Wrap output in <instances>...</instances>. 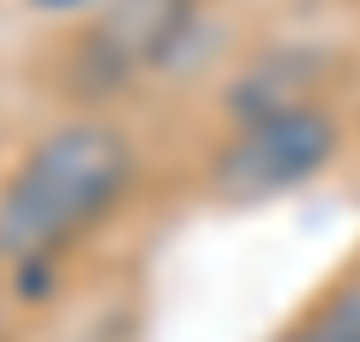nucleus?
<instances>
[{
	"instance_id": "nucleus-1",
	"label": "nucleus",
	"mask_w": 360,
	"mask_h": 342,
	"mask_svg": "<svg viewBox=\"0 0 360 342\" xmlns=\"http://www.w3.org/2000/svg\"><path fill=\"white\" fill-rule=\"evenodd\" d=\"M144 151L115 108H66L0 168V282L42 294L139 198Z\"/></svg>"
},
{
	"instance_id": "nucleus-2",
	"label": "nucleus",
	"mask_w": 360,
	"mask_h": 342,
	"mask_svg": "<svg viewBox=\"0 0 360 342\" xmlns=\"http://www.w3.org/2000/svg\"><path fill=\"white\" fill-rule=\"evenodd\" d=\"M348 156V114L330 102V90L264 108L229 114L198 163V192L229 210L276 204L288 192H307Z\"/></svg>"
},
{
	"instance_id": "nucleus-3",
	"label": "nucleus",
	"mask_w": 360,
	"mask_h": 342,
	"mask_svg": "<svg viewBox=\"0 0 360 342\" xmlns=\"http://www.w3.org/2000/svg\"><path fill=\"white\" fill-rule=\"evenodd\" d=\"M198 30V0H96L60 42V90L66 108H115L139 84H150L162 66Z\"/></svg>"
},
{
	"instance_id": "nucleus-4",
	"label": "nucleus",
	"mask_w": 360,
	"mask_h": 342,
	"mask_svg": "<svg viewBox=\"0 0 360 342\" xmlns=\"http://www.w3.org/2000/svg\"><path fill=\"white\" fill-rule=\"evenodd\" d=\"M270 342H360V253L342 258Z\"/></svg>"
},
{
	"instance_id": "nucleus-5",
	"label": "nucleus",
	"mask_w": 360,
	"mask_h": 342,
	"mask_svg": "<svg viewBox=\"0 0 360 342\" xmlns=\"http://www.w3.org/2000/svg\"><path fill=\"white\" fill-rule=\"evenodd\" d=\"M30 6H42V13H90L96 0H30Z\"/></svg>"
},
{
	"instance_id": "nucleus-6",
	"label": "nucleus",
	"mask_w": 360,
	"mask_h": 342,
	"mask_svg": "<svg viewBox=\"0 0 360 342\" xmlns=\"http://www.w3.org/2000/svg\"><path fill=\"white\" fill-rule=\"evenodd\" d=\"M354 96H360V61H354Z\"/></svg>"
},
{
	"instance_id": "nucleus-7",
	"label": "nucleus",
	"mask_w": 360,
	"mask_h": 342,
	"mask_svg": "<svg viewBox=\"0 0 360 342\" xmlns=\"http://www.w3.org/2000/svg\"><path fill=\"white\" fill-rule=\"evenodd\" d=\"M0 342H18V336H6V330H0Z\"/></svg>"
},
{
	"instance_id": "nucleus-8",
	"label": "nucleus",
	"mask_w": 360,
	"mask_h": 342,
	"mask_svg": "<svg viewBox=\"0 0 360 342\" xmlns=\"http://www.w3.org/2000/svg\"><path fill=\"white\" fill-rule=\"evenodd\" d=\"M354 6H360V0H354Z\"/></svg>"
}]
</instances>
